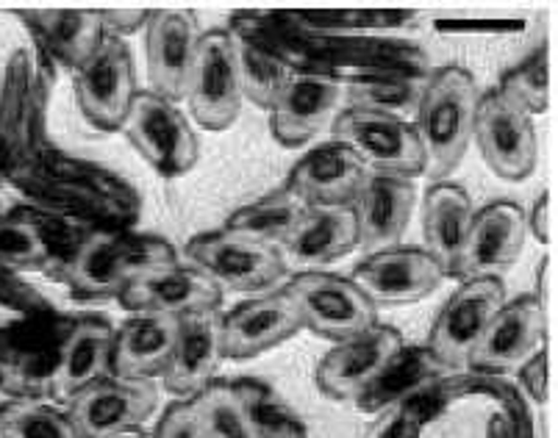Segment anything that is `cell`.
I'll use <instances>...</instances> for the list:
<instances>
[{
    "mask_svg": "<svg viewBox=\"0 0 558 438\" xmlns=\"http://www.w3.org/2000/svg\"><path fill=\"white\" fill-rule=\"evenodd\" d=\"M478 86L461 68L436 70L417 98V122H411L425 153V172L445 178L464 159L475 134Z\"/></svg>",
    "mask_w": 558,
    "mask_h": 438,
    "instance_id": "1",
    "label": "cell"
},
{
    "mask_svg": "<svg viewBox=\"0 0 558 438\" xmlns=\"http://www.w3.org/2000/svg\"><path fill=\"white\" fill-rule=\"evenodd\" d=\"M172 261L175 250L165 239L98 231L78 244L68 267V278L78 297H120L140 275Z\"/></svg>",
    "mask_w": 558,
    "mask_h": 438,
    "instance_id": "2",
    "label": "cell"
},
{
    "mask_svg": "<svg viewBox=\"0 0 558 438\" xmlns=\"http://www.w3.org/2000/svg\"><path fill=\"white\" fill-rule=\"evenodd\" d=\"M333 139L356 153L369 172L417 178L425 172V153L409 120L395 111L353 106L333 120Z\"/></svg>",
    "mask_w": 558,
    "mask_h": 438,
    "instance_id": "3",
    "label": "cell"
},
{
    "mask_svg": "<svg viewBox=\"0 0 558 438\" xmlns=\"http://www.w3.org/2000/svg\"><path fill=\"white\" fill-rule=\"evenodd\" d=\"M283 292L292 297L303 319V328L314 330L328 341H348L375 328V305L367 294L342 275L308 269L289 280Z\"/></svg>",
    "mask_w": 558,
    "mask_h": 438,
    "instance_id": "4",
    "label": "cell"
},
{
    "mask_svg": "<svg viewBox=\"0 0 558 438\" xmlns=\"http://www.w3.org/2000/svg\"><path fill=\"white\" fill-rule=\"evenodd\" d=\"M186 256H190L192 267L201 269L211 283L220 287V292L256 294L276 287L289 272L276 247L258 244L231 231L192 239Z\"/></svg>",
    "mask_w": 558,
    "mask_h": 438,
    "instance_id": "5",
    "label": "cell"
},
{
    "mask_svg": "<svg viewBox=\"0 0 558 438\" xmlns=\"http://www.w3.org/2000/svg\"><path fill=\"white\" fill-rule=\"evenodd\" d=\"M504 303L506 292L500 278L461 280V287L439 311L425 348L445 369H466L481 336Z\"/></svg>",
    "mask_w": 558,
    "mask_h": 438,
    "instance_id": "6",
    "label": "cell"
},
{
    "mask_svg": "<svg viewBox=\"0 0 558 438\" xmlns=\"http://www.w3.org/2000/svg\"><path fill=\"white\" fill-rule=\"evenodd\" d=\"M123 129L131 145L142 153V159L165 178H179L195 167L201 153L195 131L190 129L179 106L156 92H136Z\"/></svg>",
    "mask_w": 558,
    "mask_h": 438,
    "instance_id": "7",
    "label": "cell"
},
{
    "mask_svg": "<svg viewBox=\"0 0 558 438\" xmlns=\"http://www.w3.org/2000/svg\"><path fill=\"white\" fill-rule=\"evenodd\" d=\"M75 98L98 131H120L136 98V73L123 39L106 34L98 53L75 70Z\"/></svg>",
    "mask_w": 558,
    "mask_h": 438,
    "instance_id": "8",
    "label": "cell"
},
{
    "mask_svg": "<svg viewBox=\"0 0 558 438\" xmlns=\"http://www.w3.org/2000/svg\"><path fill=\"white\" fill-rule=\"evenodd\" d=\"M70 419L81 438H111L120 433L140 430L142 422L156 411V386L150 380H131L120 375L86 386L70 397Z\"/></svg>",
    "mask_w": 558,
    "mask_h": 438,
    "instance_id": "9",
    "label": "cell"
},
{
    "mask_svg": "<svg viewBox=\"0 0 558 438\" xmlns=\"http://www.w3.org/2000/svg\"><path fill=\"white\" fill-rule=\"evenodd\" d=\"M481 156L504 181H525L536 167V131L531 117L511 106L500 92H486L478 100L475 134Z\"/></svg>",
    "mask_w": 558,
    "mask_h": 438,
    "instance_id": "10",
    "label": "cell"
},
{
    "mask_svg": "<svg viewBox=\"0 0 558 438\" xmlns=\"http://www.w3.org/2000/svg\"><path fill=\"white\" fill-rule=\"evenodd\" d=\"M186 100H190L195 120L209 131L228 129L240 117L245 95H242L240 73H236V61H233L231 34L226 31L203 34Z\"/></svg>",
    "mask_w": 558,
    "mask_h": 438,
    "instance_id": "11",
    "label": "cell"
},
{
    "mask_svg": "<svg viewBox=\"0 0 558 438\" xmlns=\"http://www.w3.org/2000/svg\"><path fill=\"white\" fill-rule=\"evenodd\" d=\"M547 314L534 294L504 303L481 336L466 369L478 375H500L520 369L531 355L545 348Z\"/></svg>",
    "mask_w": 558,
    "mask_h": 438,
    "instance_id": "12",
    "label": "cell"
},
{
    "mask_svg": "<svg viewBox=\"0 0 558 438\" xmlns=\"http://www.w3.org/2000/svg\"><path fill=\"white\" fill-rule=\"evenodd\" d=\"M350 280L378 308V305H409L428 297L439 289L445 272L425 250L398 244L380 253H369Z\"/></svg>",
    "mask_w": 558,
    "mask_h": 438,
    "instance_id": "13",
    "label": "cell"
},
{
    "mask_svg": "<svg viewBox=\"0 0 558 438\" xmlns=\"http://www.w3.org/2000/svg\"><path fill=\"white\" fill-rule=\"evenodd\" d=\"M525 211L517 203L497 200L475 211L453 278H500L514 267L525 244Z\"/></svg>",
    "mask_w": 558,
    "mask_h": 438,
    "instance_id": "14",
    "label": "cell"
},
{
    "mask_svg": "<svg viewBox=\"0 0 558 438\" xmlns=\"http://www.w3.org/2000/svg\"><path fill=\"white\" fill-rule=\"evenodd\" d=\"M301 330V311L287 292L264 294L222 317V355L233 361L256 358Z\"/></svg>",
    "mask_w": 558,
    "mask_h": 438,
    "instance_id": "15",
    "label": "cell"
},
{
    "mask_svg": "<svg viewBox=\"0 0 558 438\" xmlns=\"http://www.w3.org/2000/svg\"><path fill=\"white\" fill-rule=\"evenodd\" d=\"M367 175L369 170L356 153L333 139L298 161L289 172L287 190L295 192L308 208H350Z\"/></svg>",
    "mask_w": 558,
    "mask_h": 438,
    "instance_id": "16",
    "label": "cell"
},
{
    "mask_svg": "<svg viewBox=\"0 0 558 438\" xmlns=\"http://www.w3.org/2000/svg\"><path fill=\"white\" fill-rule=\"evenodd\" d=\"M342 81L328 73H295L270 109L272 134L281 145L301 147L333 120Z\"/></svg>",
    "mask_w": 558,
    "mask_h": 438,
    "instance_id": "17",
    "label": "cell"
},
{
    "mask_svg": "<svg viewBox=\"0 0 558 438\" xmlns=\"http://www.w3.org/2000/svg\"><path fill=\"white\" fill-rule=\"evenodd\" d=\"M197 23L184 12H150L148 20V78L156 95L170 104L186 98L195 70Z\"/></svg>",
    "mask_w": 558,
    "mask_h": 438,
    "instance_id": "18",
    "label": "cell"
},
{
    "mask_svg": "<svg viewBox=\"0 0 558 438\" xmlns=\"http://www.w3.org/2000/svg\"><path fill=\"white\" fill-rule=\"evenodd\" d=\"M129 311H154V314H170L184 317L192 311H211L220 305L222 292L211 283L201 269L192 264H161L140 278L120 294Z\"/></svg>",
    "mask_w": 558,
    "mask_h": 438,
    "instance_id": "19",
    "label": "cell"
},
{
    "mask_svg": "<svg viewBox=\"0 0 558 438\" xmlns=\"http://www.w3.org/2000/svg\"><path fill=\"white\" fill-rule=\"evenodd\" d=\"M417 203V192L409 178L378 175L369 172L356 200L350 206L356 217L359 247L367 253L398 247Z\"/></svg>",
    "mask_w": 558,
    "mask_h": 438,
    "instance_id": "20",
    "label": "cell"
},
{
    "mask_svg": "<svg viewBox=\"0 0 558 438\" xmlns=\"http://www.w3.org/2000/svg\"><path fill=\"white\" fill-rule=\"evenodd\" d=\"M403 348L398 330L375 325L348 341H337L317 369V386L323 394L350 400L384 369L389 358Z\"/></svg>",
    "mask_w": 558,
    "mask_h": 438,
    "instance_id": "21",
    "label": "cell"
},
{
    "mask_svg": "<svg viewBox=\"0 0 558 438\" xmlns=\"http://www.w3.org/2000/svg\"><path fill=\"white\" fill-rule=\"evenodd\" d=\"M222 355V317L220 311H192L179 317V339L165 372V386L172 394L195 397L209 384Z\"/></svg>",
    "mask_w": 558,
    "mask_h": 438,
    "instance_id": "22",
    "label": "cell"
},
{
    "mask_svg": "<svg viewBox=\"0 0 558 438\" xmlns=\"http://www.w3.org/2000/svg\"><path fill=\"white\" fill-rule=\"evenodd\" d=\"M175 339H179V317L136 311L114 333L111 372L131 380H150L156 375L165 378Z\"/></svg>",
    "mask_w": 558,
    "mask_h": 438,
    "instance_id": "23",
    "label": "cell"
},
{
    "mask_svg": "<svg viewBox=\"0 0 558 438\" xmlns=\"http://www.w3.org/2000/svg\"><path fill=\"white\" fill-rule=\"evenodd\" d=\"M356 247V217L350 208H308L295 231L278 244V253L287 269L298 267L308 272L348 256Z\"/></svg>",
    "mask_w": 558,
    "mask_h": 438,
    "instance_id": "24",
    "label": "cell"
},
{
    "mask_svg": "<svg viewBox=\"0 0 558 438\" xmlns=\"http://www.w3.org/2000/svg\"><path fill=\"white\" fill-rule=\"evenodd\" d=\"M475 208L466 192L456 183H439L425 195L423 203V233L425 253L442 267L445 278H453L456 264L461 258Z\"/></svg>",
    "mask_w": 558,
    "mask_h": 438,
    "instance_id": "25",
    "label": "cell"
},
{
    "mask_svg": "<svg viewBox=\"0 0 558 438\" xmlns=\"http://www.w3.org/2000/svg\"><path fill=\"white\" fill-rule=\"evenodd\" d=\"M111 353H114V330L109 325L93 323V319L75 325L59 348V361L53 369L56 394L70 400L86 386L114 375Z\"/></svg>",
    "mask_w": 558,
    "mask_h": 438,
    "instance_id": "26",
    "label": "cell"
},
{
    "mask_svg": "<svg viewBox=\"0 0 558 438\" xmlns=\"http://www.w3.org/2000/svg\"><path fill=\"white\" fill-rule=\"evenodd\" d=\"M445 375V366L430 355L428 348H400L384 369L353 397V405L364 414L398 409Z\"/></svg>",
    "mask_w": 558,
    "mask_h": 438,
    "instance_id": "27",
    "label": "cell"
},
{
    "mask_svg": "<svg viewBox=\"0 0 558 438\" xmlns=\"http://www.w3.org/2000/svg\"><path fill=\"white\" fill-rule=\"evenodd\" d=\"M37 25L56 59L64 61L70 70H81L93 59L106 39V25L100 12H37L28 14Z\"/></svg>",
    "mask_w": 558,
    "mask_h": 438,
    "instance_id": "28",
    "label": "cell"
},
{
    "mask_svg": "<svg viewBox=\"0 0 558 438\" xmlns=\"http://www.w3.org/2000/svg\"><path fill=\"white\" fill-rule=\"evenodd\" d=\"M306 211V203L295 192L283 186V190L272 192V195L262 197V200L251 203V206L236 208L228 217L226 226H222V231L240 233V236L253 239L258 244H270V247L278 250V244L295 231V226Z\"/></svg>",
    "mask_w": 558,
    "mask_h": 438,
    "instance_id": "29",
    "label": "cell"
},
{
    "mask_svg": "<svg viewBox=\"0 0 558 438\" xmlns=\"http://www.w3.org/2000/svg\"><path fill=\"white\" fill-rule=\"evenodd\" d=\"M233 45V61H236V73H240L242 95L251 98L253 104L262 109H272L283 86L295 75V70L289 68V61L283 56L272 53L267 48H258L247 37L231 34Z\"/></svg>",
    "mask_w": 558,
    "mask_h": 438,
    "instance_id": "30",
    "label": "cell"
},
{
    "mask_svg": "<svg viewBox=\"0 0 558 438\" xmlns=\"http://www.w3.org/2000/svg\"><path fill=\"white\" fill-rule=\"evenodd\" d=\"M231 386L240 397L256 438H308L301 416L289 409L270 386L258 384V380H240Z\"/></svg>",
    "mask_w": 558,
    "mask_h": 438,
    "instance_id": "31",
    "label": "cell"
},
{
    "mask_svg": "<svg viewBox=\"0 0 558 438\" xmlns=\"http://www.w3.org/2000/svg\"><path fill=\"white\" fill-rule=\"evenodd\" d=\"M203 438H256L231 384H209L192 397Z\"/></svg>",
    "mask_w": 558,
    "mask_h": 438,
    "instance_id": "32",
    "label": "cell"
},
{
    "mask_svg": "<svg viewBox=\"0 0 558 438\" xmlns=\"http://www.w3.org/2000/svg\"><path fill=\"white\" fill-rule=\"evenodd\" d=\"M497 92L511 106L531 114H545L550 106V56L547 45H542L534 56H527L520 68L509 70L497 86Z\"/></svg>",
    "mask_w": 558,
    "mask_h": 438,
    "instance_id": "33",
    "label": "cell"
},
{
    "mask_svg": "<svg viewBox=\"0 0 558 438\" xmlns=\"http://www.w3.org/2000/svg\"><path fill=\"white\" fill-rule=\"evenodd\" d=\"M0 436L3 438H81L73 419L64 411L39 400L17 402L0 411Z\"/></svg>",
    "mask_w": 558,
    "mask_h": 438,
    "instance_id": "34",
    "label": "cell"
},
{
    "mask_svg": "<svg viewBox=\"0 0 558 438\" xmlns=\"http://www.w3.org/2000/svg\"><path fill=\"white\" fill-rule=\"evenodd\" d=\"M48 256V239L34 219L0 217V269H39Z\"/></svg>",
    "mask_w": 558,
    "mask_h": 438,
    "instance_id": "35",
    "label": "cell"
},
{
    "mask_svg": "<svg viewBox=\"0 0 558 438\" xmlns=\"http://www.w3.org/2000/svg\"><path fill=\"white\" fill-rule=\"evenodd\" d=\"M150 438H203L201 422H197L195 409H192V400L172 402Z\"/></svg>",
    "mask_w": 558,
    "mask_h": 438,
    "instance_id": "36",
    "label": "cell"
},
{
    "mask_svg": "<svg viewBox=\"0 0 558 438\" xmlns=\"http://www.w3.org/2000/svg\"><path fill=\"white\" fill-rule=\"evenodd\" d=\"M34 400V380L20 364L0 358V411L17 402Z\"/></svg>",
    "mask_w": 558,
    "mask_h": 438,
    "instance_id": "37",
    "label": "cell"
},
{
    "mask_svg": "<svg viewBox=\"0 0 558 438\" xmlns=\"http://www.w3.org/2000/svg\"><path fill=\"white\" fill-rule=\"evenodd\" d=\"M520 384L536 402L547 400V350L545 348H542L536 355H531V358L520 366Z\"/></svg>",
    "mask_w": 558,
    "mask_h": 438,
    "instance_id": "38",
    "label": "cell"
},
{
    "mask_svg": "<svg viewBox=\"0 0 558 438\" xmlns=\"http://www.w3.org/2000/svg\"><path fill=\"white\" fill-rule=\"evenodd\" d=\"M109 37L123 39L140 28H148L150 12H100Z\"/></svg>",
    "mask_w": 558,
    "mask_h": 438,
    "instance_id": "39",
    "label": "cell"
},
{
    "mask_svg": "<svg viewBox=\"0 0 558 438\" xmlns=\"http://www.w3.org/2000/svg\"><path fill=\"white\" fill-rule=\"evenodd\" d=\"M525 226L542 244L550 242V195L547 192L534 203L531 214H525Z\"/></svg>",
    "mask_w": 558,
    "mask_h": 438,
    "instance_id": "40",
    "label": "cell"
},
{
    "mask_svg": "<svg viewBox=\"0 0 558 438\" xmlns=\"http://www.w3.org/2000/svg\"><path fill=\"white\" fill-rule=\"evenodd\" d=\"M111 438H148V436H142L140 430H131V433H120V436H111Z\"/></svg>",
    "mask_w": 558,
    "mask_h": 438,
    "instance_id": "41",
    "label": "cell"
}]
</instances>
